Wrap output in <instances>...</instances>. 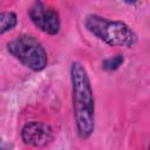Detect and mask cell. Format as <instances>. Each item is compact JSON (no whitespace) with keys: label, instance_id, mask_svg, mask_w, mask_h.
Listing matches in <instances>:
<instances>
[{"label":"cell","instance_id":"1","mask_svg":"<svg viewBox=\"0 0 150 150\" xmlns=\"http://www.w3.org/2000/svg\"><path fill=\"white\" fill-rule=\"evenodd\" d=\"M73 88V109L77 135L86 139L95 129V103L93 89L86 68L80 62H73L70 67Z\"/></svg>","mask_w":150,"mask_h":150},{"label":"cell","instance_id":"2","mask_svg":"<svg viewBox=\"0 0 150 150\" xmlns=\"http://www.w3.org/2000/svg\"><path fill=\"white\" fill-rule=\"evenodd\" d=\"M84 26L93 35L109 46L131 47L137 41L135 32L122 21H114L90 14L86 18Z\"/></svg>","mask_w":150,"mask_h":150},{"label":"cell","instance_id":"3","mask_svg":"<svg viewBox=\"0 0 150 150\" xmlns=\"http://www.w3.org/2000/svg\"><path fill=\"white\" fill-rule=\"evenodd\" d=\"M11 55L33 71L43 70L47 66V53L43 46L32 35H20L7 43Z\"/></svg>","mask_w":150,"mask_h":150},{"label":"cell","instance_id":"4","mask_svg":"<svg viewBox=\"0 0 150 150\" xmlns=\"http://www.w3.org/2000/svg\"><path fill=\"white\" fill-rule=\"evenodd\" d=\"M29 18L32 22L46 34L55 35L60 32L61 21L59 13L40 0H36L29 8Z\"/></svg>","mask_w":150,"mask_h":150},{"label":"cell","instance_id":"5","mask_svg":"<svg viewBox=\"0 0 150 150\" xmlns=\"http://www.w3.org/2000/svg\"><path fill=\"white\" fill-rule=\"evenodd\" d=\"M21 138L25 144L32 146H43L53 141V129L42 122H29L21 130Z\"/></svg>","mask_w":150,"mask_h":150},{"label":"cell","instance_id":"6","mask_svg":"<svg viewBox=\"0 0 150 150\" xmlns=\"http://www.w3.org/2000/svg\"><path fill=\"white\" fill-rule=\"evenodd\" d=\"M18 23L16 14L13 12H2L0 14V33L5 34L6 32L13 29Z\"/></svg>","mask_w":150,"mask_h":150},{"label":"cell","instance_id":"7","mask_svg":"<svg viewBox=\"0 0 150 150\" xmlns=\"http://www.w3.org/2000/svg\"><path fill=\"white\" fill-rule=\"evenodd\" d=\"M123 61H124L123 55L116 54L114 56H110V57L105 59L102 62V68L107 71H112V70H116L117 68H120V66L123 63Z\"/></svg>","mask_w":150,"mask_h":150},{"label":"cell","instance_id":"8","mask_svg":"<svg viewBox=\"0 0 150 150\" xmlns=\"http://www.w3.org/2000/svg\"><path fill=\"white\" fill-rule=\"evenodd\" d=\"M124 2H127V4H135L137 0H123Z\"/></svg>","mask_w":150,"mask_h":150},{"label":"cell","instance_id":"9","mask_svg":"<svg viewBox=\"0 0 150 150\" xmlns=\"http://www.w3.org/2000/svg\"><path fill=\"white\" fill-rule=\"evenodd\" d=\"M149 148H150V144H149Z\"/></svg>","mask_w":150,"mask_h":150}]
</instances>
